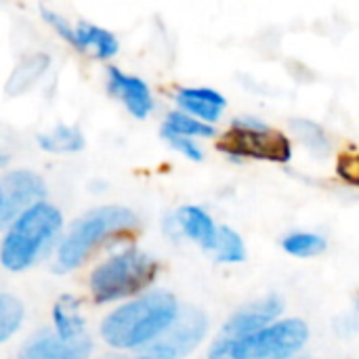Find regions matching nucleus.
Listing matches in <instances>:
<instances>
[{
  "label": "nucleus",
  "instance_id": "f257e3e1",
  "mask_svg": "<svg viewBox=\"0 0 359 359\" xmlns=\"http://www.w3.org/2000/svg\"><path fill=\"white\" fill-rule=\"evenodd\" d=\"M179 311L170 292L149 290L114 309L101 324V337L114 349H145L168 330Z\"/></svg>",
  "mask_w": 359,
  "mask_h": 359
},
{
  "label": "nucleus",
  "instance_id": "f03ea898",
  "mask_svg": "<svg viewBox=\"0 0 359 359\" xmlns=\"http://www.w3.org/2000/svg\"><path fill=\"white\" fill-rule=\"evenodd\" d=\"M63 227L61 212L50 202H38L15 219L0 244V263L8 271L32 267L59 238Z\"/></svg>",
  "mask_w": 359,
  "mask_h": 359
},
{
  "label": "nucleus",
  "instance_id": "7ed1b4c3",
  "mask_svg": "<svg viewBox=\"0 0 359 359\" xmlns=\"http://www.w3.org/2000/svg\"><path fill=\"white\" fill-rule=\"evenodd\" d=\"M135 225L137 217L126 206H99L86 212L59 242L55 252V271L67 273L78 269L95 252V248Z\"/></svg>",
  "mask_w": 359,
  "mask_h": 359
},
{
  "label": "nucleus",
  "instance_id": "20e7f679",
  "mask_svg": "<svg viewBox=\"0 0 359 359\" xmlns=\"http://www.w3.org/2000/svg\"><path fill=\"white\" fill-rule=\"evenodd\" d=\"M158 276V261L139 248L111 255L93 269L88 288L95 303H116L141 294Z\"/></svg>",
  "mask_w": 359,
  "mask_h": 359
},
{
  "label": "nucleus",
  "instance_id": "39448f33",
  "mask_svg": "<svg viewBox=\"0 0 359 359\" xmlns=\"http://www.w3.org/2000/svg\"><path fill=\"white\" fill-rule=\"evenodd\" d=\"M307 341L309 328L303 320H278L248 337H219L208 351V359H290Z\"/></svg>",
  "mask_w": 359,
  "mask_h": 359
},
{
  "label": "nucleus",
  "instance_id": "423d86ee",
  "mask_svg": "<svg viewBox=\"0 0 359 359\" xmlns=\"http://www.w3.org/2000/svg\"><path fill=\"white\" fill-rule=\"evenodd\" d=\"M221 149L238 160H267L284 164L292 156V145L286 135L273 130L255 116H242L231 122L229 133L221 141Z\"/></svg>",
  "mask_w": 359,
  "mask_h": 359
},
{
  "label": "nucleus",
  "instance_id": "0eeeda50",
  "mask_svg": "<svg viewBox=\"0 0 359 359\" xmlns=\"http://www.w3.org/2000/svg\"><path fill=\"white\" fill-rule=\"evenodd\" d=\"M208 332V318L196 307H183L168 330L141 351V359H185Z\"/></svg>",
  "mask_w": 359,
  "mask_h": 359
},
{
  "label": "nucleus",
  "instance_id": "6e6552de",
  "mask_svg": "<svg viewBox=\"0 0 359 359\" xmlns=\"http://www.w3.org/2000/svg\"><path fill=\"white\" fill-rule=\"evenodd\" d=\"M0 194H2V206H0V229L8 227L15 219H19L25 210L36 206L38 202H44L46 185L34 170H13L4 175L0 181Z\"/></svg>",
  "mask_w": 359,
  "mask_h": 359
},
{
  "label": "nucleus",
  "instance_id": "1a4fd4ad",
  "mask_svg": "<svg viewBox=\"0 0 359 359\" xmlns=\"http://www.w3.org/2000/svg\"><path fill=\"white\" fill-rule=\"evenodd\" d=\"M284 311V301L278 294H269L261 301H252L244 307H240L223 326L221 337L227 339H240L255 334L271 324L278 322V318Z\"/></svg>",
  "mask_w": 359,
  "mask_h": 359
},
{
  "label": "nucleus",
  "instance_id": "9d476101",
  "mask_svg": "<svg viewBox=\"0 0 359 359\" xmlns=\"http://www.w3.org/2000/svg\"><path fill=\"white\" fill-rule=\"evenodd\" d=\"M90 351L93 341L88 339V334L74 341H65L55 330H46L29 339L21 347L17 359H88Z\"/></svg>",
  "mask_w": 359,
  "mask_h": 359
},
{
  "label": "nucleus",
  "instance_id": "9b49d317",
  "mask_svg": "<svg viewBox=\"0 0 359 359\" xmlns=\"http://www.w3.org/2000/svg\"><path fill=\"white\" fill-rule=\"evenodd\" d=\"M107 88L109 93L124 103V107L139 120L147 118L154 109V97L145 80L124 74L118 67L107 69Z\"/></svg>",
  "mask_w": 359,
  "mask_h": 359
},
{
  "label": "nucleus",
  "instance_id": "f8f14e48",
  "mask_svg": "<svg viewBox=\"0 0 359 359\" xmlns=\"http://www.w3.org/2000/svg\"><path fill=\"white\" fill-rule=\"evenodd\" d=\"M179 111L204 122V124H215L219 122V118L223 116L227 101L225 97L215 90V88H206V86H185L177 90L175 97Z\"/></svg>",
  "mask_w": 359,
  "mask_h": 359
},
{
  "label": "nucleus",
  "instance_id": "ddd939ff",
  "mask_svg": "<svg viewBox=\"0 0 359 359\" xmlns=\"http://www.w3.org/2000/svg\"><path fill=\"white\" fill-rule=\"evenodd\" d=\"M170 221H172L175 229L181 236L196 242L202 250H206V252L215 250L219 227L215 225L212 217L204 208H200V206H183V208L177 210V215Z\"/></svg>",
  "mask_w": 359,
  "mask_h": 359
},
{
  "label": "nucleus",
  "instance_id": "4468645a",
  "mask_svg": "<svg viewBox=\"0 0 359 359\" xmlns=\"http://www.w3.org/2000/svg\"><path fill=\"white\" fill-rule=\"evenodd\" d=\"M72 46H76L78 50H84V53H93L99 59H109L120 48L118 38L109 29L86 23V21L74 23Z\"/></svg>",
  "mask_w": 359,
  "mask_h": 359
},
{
  "label": "nucleus",
  "instance_id": "2eb2a0df",
  "mask_svg": "<svg viewBox=\"0 0 359 359\" xmlns=\"http://www.w3.org/2000/svg\"><path fill=\"white\" fill-rule=\"evenodd\" d=\"M53 330L65 339L74 341L86 334L84 330V318L80 313V301L72 294H63L53 305Z\"/></svg>",
  "mask_w": 359,
  "mask_h": 359
},
{
  "label": "nucleus",
  "instance_id": "dca6fc26",
  "mask_svg": "<svg viewBox=\"0 0 359 359\" xmlns=\"http://www.w3.org/2000/svg\"><path fill=\"white\" fill-rule=\"evenodd\" d=\"M48 63H50V59L44 53H36V55H29L23 61H19L6 80V93L11 97H15V95H23L25 90H29L42 78Z\"/></svg>",
  "mask_w": 359,
  "mask_h": 359
},
{
  "label": "nucleus",
  "instance_id": "f3484780",
  "mask_svg": "<svg viewBox=\"0 0 359 359\" xmlns=\"http://www.w3.org/2000/svg\"><path fill=\"white\" fill-rule=\"evenodd\" d=\"M38 145L50 154H76L84 147V137L78 128L59 124L48 133L38 135Z\"/></svg>",
  "mask_w": 359,
  "mask_h": 359
},
{
  "label": "nucleus",
  "instance_id": "a211bd4d",
  "mask_svg": "<svg viewBox=\"0 0 359 359\" xmlns=\"http://www.w3.org/2000/svg\"><path fill=\"white\" fill-rule=\"evenodd\" d=\"M326 238L313 231H292L284 238L282 248L299 259H309V257H318L326 250Z\"/></svg>",
  "mask_w": 359,
  "mask_h": 359
},
{
  "label": "nucleus",
  "instance_id": "6ab92c4d",
  "mask_svg": "<svg viewBox=\"0 0 359 359\" xmlns=\"http://www.w3.org/2000/svg\"><path fill=\"white\" fill-rule=\"evenodd\" d=\"M219 263H242L246 261V244L242 236L231 227H219L217 246L210 252Z\"/></svg>",
  "mask_w": 359,
  "mask_h": 359
},
{
  "label": "nucleus",
  "instance_id": "aec40b11",
  "mask_svg": "<svg viewBox=\"0 0 359 359\" xmlns=\"http://www.w3.org/2000/svg\"><path fill=\"white\" fill-rule=\"evenodd\" d=\"M162 130L181 135V137H189V139H200V137H210L215 135V128L210 124H204L183 111H170L162 124Z\"/></svg>",
  "mask_w": 359,
  "mask_h": 359
},
{
  "label": "nucleus",
  "instance_id": "412c9836",
  "mask_svg": "<svg viewBox=\"0 0 359 359\" xmlns=\"http://www.w3.org/2000/svg\"><path fill=\"white\" fill-rule=\"evenodd\" d=\"M23 305L19 299L0 292V345L6 343L23 324Z\"/></svg>",
  "mask_w": 359,
  "mask_h": 359
},
{
  "label": "nucleus",
  "instance_id": "4be33fe9",
  "mask_svg": "<svg viewBox=\"0 0 359 359\" xmlns=\"http://www.w3.org/2000/svg\"><path fill=\"white\" fill-rule=\"evenodd\" d=\"M290 126H292L294 135H297L313 154L326 156V154L330 151V141H328V137H326V130H324L320 124H316V122H311V120H305V118H299V120H292Z\"/></svg>",
  "mask_w": 359,
  "mask_h": 359
},
{
  "label": "nucleus",
  "instance_id": "5701e85b",
  "mask_svg": "<svg viewBox=\"0 0 359 359\" xmlns=\"http://www.w3.org/2000/svg\"><path fill=\"white\" fill-rule=\"evenodd\" d=\"M162 139H164L175 151H179L181 156H185V158L191 160V162H200V160L204 158V151H202V147L198 145L196 139L181 137V135H175V133H168V130H162Z\"/></svg>",
  "mask_w": 359,
  "mask_h": 359
},
{
  "label": "nucleus",
  "instance_id": "b1692460",
  "mask_svg": "<svg viewBox=\"0 0 359 359\" xmlns=\"http://www.w3.org/2000/svg\"><path fill=\"white\" fill-rule=\"evenodd\" d=\"M0 206H2V194H0Z\"/></svg>",
  "mask_w": 359,
  "mask_h": 359
}]
</instances>
